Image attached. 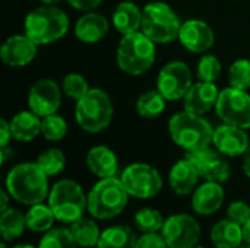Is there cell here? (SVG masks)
Returning <instances> with one entry per match:
<instances>
[{
    "label": "cell",
    "mask_w": 250,
    "mask_h": 248,
    "mask_svg": "<svg viewBox=\"0 0 250 248\" xmlns=\"http://www.w3.org/2000/svg\"><path fill=\"white\" fill-rule=\"evenodd\" d=\"M6 190L12 199L22 205L42 203L48 194V175L37 162L18 164L6 177Z\"/></svg>",
    "instance_id": "1"
},
{
    "label": "cell",
    "mask_w": 250,
    "mask_h": 248,
    "mask_svg": "<svg viewBox=\"0 0 250 248\" xmlns=\"http://www.w3.org/2000/svg\"><path fill=\"white\" fill-rule=\"evenodd\" d=\"M171 140L186 152H195L209 148L214 139V129L199 114L182 111L168 121Z\"/></svg>",
    "instance_id": "2"
},
{
    "label": "cell",
    "mask_w": 250,
    "mask_h": 248,
    "mask_svg": "<svg viewBox=\"0 0 250 248\" xmlns=\"http://www.w3.org/2000/svg\"><path fill=\"white\" fill-rule=\"evenodd\" d=\"M155 56V42L142 31L123 35L117 47V64L130 76H139L152 67Z\"/></svg>",
    "instance_id": "3"
},
{
    "label": "cell",
    "mask_w": 250,
    "mask_h": 248,
    "mask_svg": "<svg viewBox=\"0 0 250 248\" xmlns=\"http://www.w3.org/2000/svg\"><path fill=\"white\" fill-rule=\"evenodd\" d=\"M25 34L37 44L45 45L63 38L69 29L67 15L54 6H41L25 18Z\"/></svg>",
    "instance_id": "4"
},
{
    "label": "cell",
    "mask_w": 250,
    "mask_h": 248,
    "mask_svg": "<svg viewBox=\"0 0 250 248\" xmlns=\"http://www.w3.org/2000/svg\"><path fill=\"white\" fill-rule=\"evenodd\" d=\"M129 193L117 177L101 178L88 194V212L100 221L119 216L127 205Z\"/></svg>",
    "instance_id": "5"
},
{
    "label": "cell",
    "mask_w": 250,
    "mask_h": 248,
    "mask_svg": "<svg viewBox=\"0 0 250 248\" xmlns=\"http://www.w3.org/2000/svg\"><path fill=\"white\" fill-rule=\"evenodd\" d=\"M75 118L86 133H100L105 130L113 118V104L108 94L100 88L89 89L76 101Z\"/></svg>",
    "instance_id": "6"
},
{
    "label": "cell",
    "mask_w": 250,
    "mask_h": 248,
    "mask_svg": "<svg viewBox=\"0 0 250 248\" xmlns=\"http://www.w3.org/2000/svg\"><path fill=\"white\" fill-rule=\"evenodd\" d=\"M48 206L57 221L73 224L88 210V196L73 180H60L48 193Z\"/></svg>",
    "instance_id": "7"
},
{
    "label": "cell",
    "mask_w": 250,
    "mask_h": 248,
    "mask_svg": "<svg viewBox=\"0 0 250 248\" xmlns=\"http://www.w3.org/2000/svg\"><path fill=\"white\" fill-rule=\"evenodd\" d=\"M180 18L164 1H151L142 9L141 31L155 44H168L179 38Z\"/></svg>",
    "instance_id": "8"
},
{
    "label": "cell",
    "mask_w": 250,
    "mask_h": 248,
    "mask_svg": "<svg viewBox=\"0 0 250 248\" xmlns=\"http://www.w3.org/2000/svg\"><path fill=\"white\" fill-rule=\"evenodd\" d=\"M129 196L136 199H151L157 196L163 187L160 172L148 164H132L120 177Z\"/></svg>",
    "instance_id": "9"
},
{
    "label": "cell",
    "mask_w": 250,
    "mask_h": 248,
    "mask_svg": "<svg viewBox=\"0 0 250 248\" xmlns=\"http://www.w3.org/2000/svg\"><path fill=\"white\" fill-rule=\"evenodd\" d=\"M217 115L227 124L242 129H250V95L248 91L226 88L220 92L217 105Z\"/></svg>",
    "instance_id": "10"
},
{
    "label": "cell",
    "mask_w": 250,
    "mask_h": 248,
    "mask_svg": "<svg viewBox=\"0 0 250 248\" xmlns=\"http://www.w3.org/2000/svg\"><path fill=\"white\" fill-rule=\"evenodd\" d=\"M201 232L199 222L188 213L170 216L161 229V235L164 237L168 248L195 247L199 243Z\"/></svg>",
    "instance_id": "11"
},
{
    "label": "cell",
    "mask_w": 250,
    "mask_h": 248,
    "mask_svg": "<svg viewBox=\"0 0 250 248\" xmlns=\"http://www.w3.org/2000/svg\"><path fill=\"white\" fill-rule=\"evenodd\" d=\"M192 85V72L183 61L167 63L157 77V91H160L167 101L185 98Z\"/></svg>",
    "instance_id": "12"
},
{
    "label": "cell",
    "mask_w": 250,
    "mask_h": 248,
    "mask_svg": "<svg viewBox=\"0 0 250 248\" xmlns=\"http://www.w3.org/2000/svg\"><path fill=\"white\" fill-rule=\"evenodd\" d=\"M186 158L196 167L199 177H202L205 181L221 184L230 178V164L217 149L205 148L195 152H186Z\"/></svg>",
    "instance_id": "13"
},
{
    "label": "cell",
    "mask_w": 250,
    "mask_h": 248,
    "mask_svg": "<svg viewBox=\"0 0 250 248\" xmlns=\"http://www.w3.org/2000/svg\"><path fill=\"white\" fill-rule=\"evenodd\" d=\"M62 104V91L53 79H40L28 94V105L41 118L56 114Z\"/></svg>",
    "instance_id": "14"
},
{
    "label": "cell",
    "mask_w": 250,
    "mask_h": 248,
    "mask_svg": "<svg viewBox=\"0 0 250 248\" xmlns=\"http://www.w3.org/2000/svg\"><path fill=\"white\" fill-rule=\"evenodd\" d=\"M179 39L186 50L199 54L212 48L215 34L207 22L201 19H189L182 23Z\"/></svg>",
    "instance_id": "15"
},
{
    "label": "cell",
    "mask_w": 250,
    "mask_h": 248,
    "mask_svg": "<svg viewBox=\"0 0 250 248\" xmlns=\"http://www.w3.org/2000/svg\"><path fill=\"white\" fill-rule=\"evenodd\" d=\"M212 143L215 145V149L226 156L245 155L250 145L249 136L245 129L227 123L214 130Z\"/></svg>",
    "instance_id": "16"
},
{
    "label": "cell",
    "mask_w": 250,
    "mask_h": 248,
    "mask_svg": "<svg viewBox=\"0 0 250 248\" xmlns=\"http://www.w3.org/2000/svg\"><path fill=\"white\" fill-rule=\"evenodd\" d=\"M37 44L26 35L9 37L0 50L1 60L10 67H22L29 64L37 56Z\"/></svg>",
    "instance_id": "17"
},
{
    "label": "cell",
    "mask_w": 250,
    "mask_h": 248,
    "mask_svg": "<svg viewBox=\"0 0 250 248\" xmlns=\"http://www.w3.org/2000/svg\"><path fill=\"white\" fill-rule=\"evenodd\" d=\"M218 96L220 91L215 83L199 80L198 83H193L185 95V110L193 114L204 115L212 108H215Z\"/></svg>",
    "instance_id": "18"
},
{
    "label": "cell",
    "mask_w": 250,
    "mask_h": 248,
    "mask_svg": "<svg viewBox=\"0 0 250 248\" xmlns=\"http://www.w3.org/2000/svg\"><path fill=\"white\" fill-rule=\"evenodd\" d=\"M224 189L220 183L207 181L199 186L192 196V209L202 216H209L220 210L224 203Z\"/></svg>",
    "instance_id": "19"
},
{
    "label": "cell",
    "mask_w": 250,
    "mask_h": 248,
    "mask_svg": "<svg viewBox=\"0 0 250 248\" xmlns=\"http://www.w3.org/2000/svg\"><path fill=\"white\" fill-rule=\"evenodd\" d=\"M86 165L100 178H111L119 172V159L107 146H94L86 153Z\"/></svg>",
    "instance_id": "20"
},
{
    "label": "cell",
    "mask_w": 250,
    "mask_h": 248,
    "mask_svg": "<svg viewBox=\"0 0 250 248\" xmlns=\"http://www.w3.org/2000/svg\"><path fill=\"white\" fill-rule=\"evenodd\" d=\"M198 178H199V172L196 167L186 156L177 161L168 174L170 187L177 196H188L189 193H192V190L198 183Z\"/></svg>",
    "instance_id": "21"
},
{
    "label": "cell",
    "mask_w": 250,
    "mask_h": 248,
    "mask_svg": "<svg viewBox=\"0 0 250 248\" xmlns=\"http://www.w3.org/2000/svg\"><path fill=\"white\" fill-rule=\"evenodd\" d=\"M108 32V20L100 13H85L75 25V35L79 41L86 44H95L101 41Z\"/></svg>",
    "instance_id": "22"
},
{
    "label": "cell",
    "mask_w": 250,
    "mask_h": 248,
    "mask_svg": "<svg viewBox=\"0 0 250 248\" xmlns=\"http://www.w3.org/2000/svg\"><path fill=\"white\" fill-rule=\"evenodd\" d=\"M142 23V10L133 1H122L113 12V25L114 28L126 35L141 29Z\"/></svg>",
    "instance_id": "23"
},
{
    "label": "cell",
    "mask_w": 250,
    "mask_h": 248,
    "mask_svg": "<svg viewBox=\"0 0 250 248\" xmlns=\"http://www.w3.org/2000/svg\"><path fill=\"white\" fill-rule=\"evenodd\" d=\"M211 241L217 248L240 247L243 237V227L231 219H224L217 222L211 229Z\"/></svg>",
    "instance_id": "24"
},
{
    "label": "cell",
    "mask_w": 250,
    "mask_h": 248,
    "mask_svg": "<svg viewBox=\"0 0 250 248\" xmlns=\"http://www.w3.org/2000/svg\"><path fill=\"white\" fill-rule=\"evenodd\" d=\"M41 121L42 118L31 110L18 113L10 121L13 139L19 142H31L41 133Z\"/></svg>",
    "instance_id": "25"
},
{
    "label": "cell",
    "mask_w": 250,
    "mask_h": 248,
    "mask_svg": "<svg viewBox=\"0 0 250 248\" xmlns=\"http://www.w3.org/2000/svg\"><path fill=\"white\" fill-rule=\"evenodd\" d=\"M136 235L132 228L126 225H117L101 232L97 248H135Z\"/></svg>",
    "instance_id": "26"
},
{
    "label": "cell",
    "mask_w": 250,
    "mask_h": 248,
    "mask_svg": "<svg viewBox=\"0 0 250 248\" xmlns=\"http://www.w3.org/2000/svg\"><path fill=\"white\" fill-rule=\"evenodd\" d=\"M25 228H28L26 215H23L21 210L7 209V210L1 212L0 235L3 238V241H12V240L19 238L23 234Z\"/></svg>",
    "instance_id": "27"
},
{
    "label": "cell",
    "mask_w": 250,
    "mask_h": 248,
    "mask_svg": "<svg viewBox=\"0 0 250 248\" xmlns=\"http://www.w3.org/2000/svg\"><path fill=\"white\" fill-rule=\"evenodd\" d=\"M70 231H72V235L79 247L91 248L98 246L101 232L98 229V225L92 219L81 218V219L75 221L70 227Z\"/></svg>",
    "instance_id": "28"
},
{
    "label": "cell",
    "mask_w": 250,
    "mask_h": 248,
    "mask_svg": "<svg viewBox=\"0 0 250 248\" xmlns=\"http://www.w3.org/2000/svg\"><path fill=\"white\" fill-rule=\"evenodd\" d=\"M166 102L167 99L160 94V91H148L138 98L136 113L144 118H155L164 113Z\"/></svg>",
    "instance_id": "29"
},
{
    "label": "cell",
    "mask_w": 250,
    "mask_h": 248,
    "mask_svg": "<svg viewBox=\"0 0 250 248\" xmlns=\"http://www.w3.org/2000/svg\"><path fill=\"white\" fill-rule=\"evenodd\" d=\"M56 216L50 206L37 203L26 212V225L32 232H47L53 227Z\"/></svg>",
    "instance_id": "30"
},
{
    "label": "cell",
    "mask_w": 250,
    "mask_h": 248,
    "mask_svg": "<svg viewBox=\"0 0 250 248\" xmlns=\"http://www.w3.org/2000/svg\"><path fill=\"white\" fill-rule=\"evenodd\" d=\"M78 244L72 235L70 228H54L44 234L38 248H76Z\"/></svg>",
    "instance_id": "31"
},
{
    "label": "cell",
    "mask_w": 250,
    "mask_h": 248,
    "mask_svg": "<svg viewBox=\"0 0 250 248\" xmlns=\"http://www.w3.org/2000/svg\"><path fill=\"white\" fill-rule=\"evenodd\" d=\"M164 222L166 221H164L163 215L152 208H144V209L138 210L135 215V225L144 234L161 231L164 227Z\"/></svg>",
    "instance_id": "32"
},
{
    "label": "cell",
    "mask_w": 250,
    "mask_h": 248,
    "mask_svg": "<svg viewBox=\"0 0 250 248\" xmlns=\"http://www.w3.org/2000/svg\"><path fill=\"white\" fill-rule=\"evenodd\" d=\"M37 164L40 165V168H41L48 177H53V175L60 174V172L64 170L66 156H64V153H63L60 149L51 148V149L44 151V152L38 156Z\"/></svg>",
    "instance_id": "33"
},
{
    "label": "cell",
    "mask_w": 250,
    "mask_h": 248,
    "mask_svg": "<svg viewBox=\"0 0 250 248\" xmlns=\"http://www.w3.org/2000/svg\"><path fill=\"white\" fill-rule=\"evenodd\" d=\"M229 82L231 88L248 91L250 88V60L239 58L229 70Z\"/></svg>",
    "instance_id": "34"
},
{
    "label": "cell",
    "mask_w": 250,
    "mask_h": 248,
    "mask_svg": "<svg viewBox=\"0 0 250 248\" xmlns=\"http://www.w3.org/2000/svg\"><path fill=\"white\" fill-rule=\"evenodd\" d=\"M67 133V123L62 115L51 114L42 118L41 121V134L51 142L62 140Z\"/></svg>",
    "instance_id": "35"
},
{
    "label": "cell",
    "mask_w": 250,
    "mask_h": 248,
    "mask_svg": "<svg viewBox=\"0 0 250 248\" xmlns=\"http://www.w3.org/2000/svg\"><path fill=\"white\" fill-rule=\"evenodd\" d=\"M62 89L64 92L66 96L78 101L81 99L88 91H89V86H88V82L86 79L82 76V75H78V73H69L63 77V82H62Z\"/></svg>",
    "instance_id": "36"
},
{
    "label": "cell",
    "mask_w": 250,
    "mask_h": 248,
    "mask_svg": "<svg viewBox=\"0 0 250 248\" xmlns=\"http://www.w3.org/2000/svg\"><path fill=\"white\" fill-rule=\"evenodd\" d=\"M221 73V63L217 56L207 54L199 60L198 64V79L202 82H215Z\"/></svg>",
    "instance_id": "37"
},
{
    "label": "cell",
    "mask_w": 250,
    "mask_h": 248,
    "mask_svg": "<svg viewBox=\"0 0 250 248\" xmlns=\"http://www.w3.org/2000/svg\"><path fill=\"white\" fill-rule=\"evenodd\" d=\"M227 218L243 227L250 219V206L242 200L233 202L227 209Z\"/></svg>",
    "instance_id": "38"
},
{
    "label": "cell",
    "mask_w": 250,
    "mask_h": 248,
    "mask_svg": "<svg viewBox=\"0 0 250 248\" xmlns=\"http://www.w3.org/2000/svg\"><path fill=\"white\" fill-rule=\"evenodd\" d=\"M167 243L164 240L163 235H160L158 232H148L144 234L142 237H139L136 240V246L135 248H167Z\"/></svg>",
    "instance_id": "39"
},
{
    "label": "cell",
    "mask_w": 250,
    "mask_h": 248,
    "mask_svg": "<svg viewBox=\"0 0 250 248\" xmlns=\"http://www.w3.org/2000/svg\"><path fill=\"white\" fill-rule=\"evenodd\" d=\"M75 9L78 10H83V12H91L94 9H97L103 0H67Z\"/></svg>",
    "instance_id": "40"
},
{
    "label": "cell",
    "mask_w": 250,
    "mask_h": 248,
    "mask_svg": "<svg viewBox=\"0 0 250 248\" xmlns=\"http://www.w3.org/2000/svg\"><path fill=\"white\" fill-rule=\"evenodd\" d=\"M12 130H10V123L6 121L4 118L0 120V146H7L9 140L12 139Z\"/></svg>",
    "instance_id": "41"
},
{
    "label": "cell",
    "mask_w": 250,
    "mask_h": 248,
    "mask_svg": "<svg viewBox=\"0 0 250 248\" xmlns=\"http://www.w3.org/2000/svg\"><path fill=\"white\" fill-rule=\"evenodd\" d=\"M0 156H1V164H6L12 156H13V149L9 146H1L0 149Z\"/></svg>",
    "instance_id": "42"
},
{
    "label": "cell",
    "mask_w": 250,
    "mask_h": 248,
    "mask_svg": "<svg viewBox=\"0 0 250 248\" xmlns=\"http://www.w3.org/2000/svg\"><path fill=\"white\" fill-rule=\"evenodd\" d=\"M243 172L250 178V145L243 155Z\"/></svg>",
    "instance_id": "43"
},
{
    "label": "cell",
    "mask_w": 250,
    "mask_h": 248,
    "mask_svg": "<svg viewBox=\"0 0 250 248\" xmlns=\"http://www.w3.org/2000/svg\"><path fill=\"white\" fill-rule=\"evenodd\" d=\"M9 191L4 189V190H1L0 191V197H1V205H0V212H4V210H7L9 208H7V205H9Z\"/></svg>",
    "instance_id": "44"
},
{
    "label": "cell",
    "mask_w": 250,
    "mask_h": 248,
    "mask_svg": "<svg viewBox=\"0 0 250 248\" xmlns=\"http://www.w3.org/2000/svg\"><path fill=\"white\" fill-rule=\"evenodd\" d=\"M243 237H245V241L250 246V219L243 225Z\"/></svg>",
    "instance_id": "45"
},
{
    "label": "cell",
    "mask_w": 250,
    "mask_h": 248,
    "mask_svg": "<svg viewBox=\"0 0 250 248\" xmlns=\"http://www.w3.org/2000/svg\"><path fill=\"white\" fill-rule=\"evenodd\" d=\"M41 3H44V4H48V6H54L56 3H59V1H62V0H40Z\"/></svg>",
    "instance_id": "46"
},
{
    "label": "cell",
    "mask_w": 250,
    "mask_h": 248,
    "mask_svg": "<svg viewBox=\"0 0 250 248\" xmlns=\"http://www.w3.org/2000/svg\"><path fill=\"white\" fill-rule=\"evenodd\" d=\"M13 248H35L34 246H29V244H19V246H16V247Z\"/></svg>",
    "instance_id": "47"
},
{
    "label": "cell",
    "mask_w": 250,
    "mask_h": 248,
    "mask_svg": "<svg viewBox=\"0 0 250 248\" xmlns=\"http://www.w3.org/2000/svg\"><path fill=\"white\" fill-rule=\"evenodd\" d=\"M0 248H7V246H6V241H4V243H1V246H0Z\"/></svg>",
    "instance_id": "48"
},
{
    "label": "cell",
    "mask_w": 250,
    "mask_h": 248,
    "mask_svg": "<svg viewBox=\"0 0 250 248\" xmlns=\"http://www.w3.org/2000/svg\"><path fill=\"white\" fill-rule=\"evenodd\" d=\"M237 248H250V246H249V244H248L246 247H237Z\"/></svg>",
    "instance_id": "49"
},
{
    "label": "cell",
    "mask_w": 250,
    "mask_h": 248,
    "mask_svg": "<svg viewBox=\"0 0 250 248\" xmlns=\"http://www.w3.org/2000/svg\"><path fill=\"white\" fill-rule=\"evenodd\" d=\"M192 248H204V247H201V246H199V247H198V246H195V247H192Z\"/></svg>",
    "instance_id": "50"
}]
</instances>
